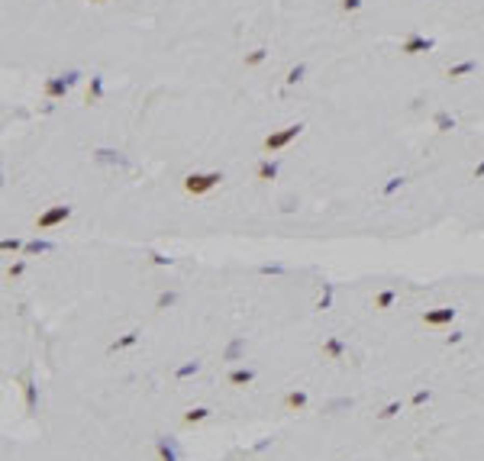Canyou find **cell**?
I'll use <instances>...</instances> for the list:
<instances>
[{
    "instance_id": "7c38bea8",
    "label": "cell",
    "mask_w": 484,
    "mask_h": 461,
    "mask_svg": "<svg viewBox=\"0 0 484 461\" xmlns=\"http://www.w3.org/2000/svg\"><path fill=\"white\" fill-rule=\"evenodd\" d=\"M42 248H49L46 242H29V245H26V252H42Z\"/></svg>"
},
{
    "instance_id": "9c48e42d",
    "label": "cell",
    "mask_w": 484,
    "mask_h": 461,
    "mask_svg": "<svg viewBox=\"0 0 484 461\" xmlns=\"http://www.w3.org/2000/svg\"><path fill=\"white\" fill-rule=\"evenodd\" d=\"M275 171H278L275 165H268V162H265V165L258 168V174H261V177H275Z\"/></svg>"
},
{
    "instance_id": "9a60e30c",
    "label": "cell",
    "mask_w": 484,
    "mask_h": 461,
    "mask_svg": "<svg viewBox=\"0 0 484 461\" xmlns=\"http://www.w3.org/2000/svg\"><path fill=\"white\" fill-rule=\"evenodd\" d=\"M475 174H478V177H481V174H484V165H481V168H478V171H475Z\"/></svg>"
},
{
    "instance_id": "30bf717a",
    "label": "cell",
    "mask_w": 484,
    "mask_h": 461,
    "mask_svg": "<svg viewBox=\"0 0 484 461\" xmlns=\"http://www.w3.org/2000/svg\"><path fill=\"white\" fill-rule=\"evenodd\" d=\"M391 300H394V293H391V291H384V293H381V297H378V307H387Z\"/></svg>"
},
{
    "instance_id": "277c9868",
    "label": "cell",
    "mask_w": 484,
    "mask_h": 461,
    "mask_svg": "<svg viewBox=\"0 0 484 461\" xmlns=\"http://www.w3.org/2000/svg\"><path fill=\"white\" fill-rule=\"evenodd\" d=\"M452 316H455V310H439V313H426L423 319H426L430 326H442V323H449Z\"/></svg>"
},
{
    "instance_id": "52a82bcc",
    "label": "cell",
    "mask_w": 484,
    "mask_h": 461,
    "mask_svg": "<svg viewBox=\"0 0 484 461\" xmlns=\"http://www.w3.org/2000/svg\"><path fill=\"white\" fill-rule=\"evenodd\" d=\"M287 403H291V407H304V403H307V397H304V393H291V397H287Z\"/></svg>"
},
{
    "instance_id": "8992f818",
    "label": "cell",
    "mask_w": 484,
    "mask_h": 461,
    "mask_svg": "<svg viewBox=\"0 0 484 461\" xmlns=\"http://www.w3.org/2000/svg\"><path fill=\"white\" fill-rule=\"evenodd\" d=\"M423 46L430 49V42H423V39H410V42H407V52H420Z\"/></svg>"
},
{
    "instance_id": "4fadbf2b",
    "label": "cell",
    "mask_w": 484,
    "mask_h": 461,
    "mask_svg": "<svg viewBox=\"0 0 484 461\" xmlns=\"http://www.w3.org/2000/svg\"><path fill=\"white\" fill-rule=\"evenodd\" d=\"M465 71H471V65H459V68H455V71H449V74H452V77H459V74H465Z\"/></svg>"
},
{
    "instance_id": "7a4b0ae2",
    "label": "cell",
    "mask_w": 484,
    "mask_h": 461,
    "mask_svg": "<svg viewBox=\"0 0 484 461\" xmlns=\"http://www.w3.org/2000/svg\"><path fill=\"white\" fill-rule=\"evenodd\" d=\"M71 216V207H55V210H49V213H42L39 216V229H49V226H55V223H62V219H68Z\"/></svg>"
},
{
    "instance_id": "6da1fadb",
    "label": "cell",
    "mask_w": 484,
    "mask_h": 461,
    "mask_svg": "<svg viewBox=\"0 0 484 461\" xmlns=\"http://www.w3.org/2000/svg\"><path fill=\"white\" fill-rule=\"evenodd\" d=\"M220 181H223L220 174H191L184 181V187H187V194H207L210 187H216Z\"/></svg>"
},
{
    "instance_id": "8fae6325",
    "label": "cell",
    "mask_w": 484,
    "mask_h": 461,
    "mask_svg": "<svg viewBox=\"0 0 484 461\" xmlns=\"http://www.w3.org/2000/svg\"><path fill=\"white\" fill-rule=\"evenodd\" d=\"M49 94H65V84L62 81H52V84H49Z\"/></svg>"
},
{
    "instance_id": "5bb4252c",
    "label": "cell",
    "mask_w": 484,
    "mask_h": 461,
    "mask_svg": "<svg viewBox=\"0 0 484 461\" xmlns=\"http://www.w3.org/2000/svg\"><path fill=\"white\" fill-rule=\"evenodd\" d=\"M342 7H346V10H355V7H358V0H346Z\"/></svg>"
},
{
    "instance_id": "5b68a950",
    "label": "cell",
    "mask_w": 484,
    "mask_h": 461,
    "mask_svg": "<svg viewBox=\"0 0 484 461\" xmlns=\"http://www.w3.org/2000/svg\"><path fill=\"white\" fill-rule=\"evenodd\" d=\"M229 381L232 384H246V381H252V371H232Z\"/></svg>"
},
{
    "instance_id": "ba28073f",
    "label": "cell",
    "mask_w": 484,
    "mask_h": 461,
    "mask_svg": "<svg viewBox=\"0 0 484 461\" xmlns=\"http://www.w3.org/2000/svg\"><path fill=\"white\" fill-rule=\"evenodd\" d=\"M204 416H207V410H191L184 419H187V423H197V419H204Z\"/></svg>"
},
{
    "instance_id": "3957f363",
    "label": "cell",
    "mask_w": 484,
    "mask_h": 461,
    "mask_svg": "<svg viewBox=\"0 0 484 461\" xmlns=\"http://www.w3.org/2000/svg\"><path fill=\"white\" fill-rule=\"evenodd\" d=\"M300 129H304V126H291V129L278 132V136H268V139H265V148H268V152H271V148H281V146H287V142H291V139L297 136Z\"/></svg>"
}]
</instances>
